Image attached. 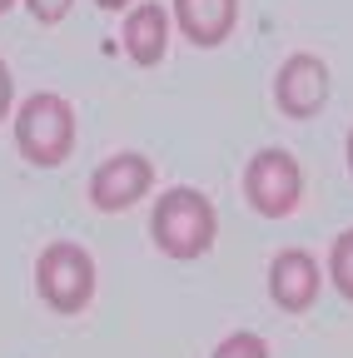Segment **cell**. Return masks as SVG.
<instances>
[{
  "label": "cell",
  "mask_w": 353,
  "mask_h": 358,
  "mask_svg": "<svg viewBox=\"0 0 353 358\" xmlns=\"http://www.w3.org/2000/svg\"><path fill=\"white\" fill-rule=\"evenodd\" d=\"M154 185V164L135 150H124V155H110L95 174H90V204L105 209V214H120L129 204H140Z\"/></svg>",
  "instance_id": "5"
},
{
  "label": "cell",
  "mask_w": 353,
  "mask_h": 358,
  "mask_svg": "<svg viewBox=\"0 0 353 358\" xmlns=\"http://www.w3.org/2000/svg\"><path fill=\"white\" fill-rule=\"evenodd\" d=\"M244 194L264 219H284L303 199V169L289 150H259L244 169Z\"/></svg>",
  "instance_id": "4"
},
{
  "label": "cell",
  "mask_w": 353,
  "mask_h": 358,
  "mask_svg": "<svg viewBox=\"0 0 353 358\" xmlns=\"http://www.w3.org/2000/svg\"><path fill=\"white\" fill-rule=\"evenodd\" d=\"M214 358H269V343H264L259 334H229L214 348Z\"/></svg>",
  "instance_id": "11"
},
{
  "label": "cell",
  "mask_w": 353,
  "mask_h": 358,
  "mask_svg": "<svg viewBox=\"0 0 353 358\" xmlns=\"http://www.w3.org/2000/svg\"><path fill=\"white\" fill-rule=\"evenodd\" d=\"M150 234H154V244L169 259H199V254H209V244L219 234V214H214L209 194L180 185V189H164L159 194L154 219H150Z\"/></svg>",
  "instance_id": "1"
},
{
  "label": "cell",
  "mask_w": 353,
  "mask_h": 358,
  "mask_svg": "<svg viewBox=\"0 0 353 358\" xmlns=\"http://www.w3.org/2000/svg\"><path fill=\"white\" fill-rule=\"evenodd\" d=\"M35 289L55 313H80L95 299V259L70 239L45 244L35 259Z\"/></svg>",
  "instance_id": "3"
},
{
  "label": "cell",
  "mask_w": 353,
  "mask_h": 358,
  "mask_svg": "<svg viewBox=\"0 0 353 358\" xmlns=\"http://www.w3.org/2000/svg\"><path fill=\"white\" fill-rule=\"evenodd\" d=\"M329 274H333V289L353 303V229H343L333 239V254H329Z\"/></svg>",
  "instance_id": "10"
},
{
  "label": "cell",
  "mask_w": 353,
  "mask_h": 358,
  "mask_svg": "<svg viewBox=\"0 0 353 358\" xmlns=\"http://www.w3.org/2000/svg\"><path fill=\"white\" fill-rule=\"evenodd\" d=\"M169 45V10L164 6H135L124 15V55L135 65H159Z\"/></svg>",
  "instance_id": "9"
},
{
  "label": "cell",
  "mask_w": 353,
  "mask_h": 358,
  "mask_svg": "<svg viewBox=\"0 0 353 358\" xmlns=\"http://www.w3.org/2000/svg\"><path fill=\"white\" fill-rule=\"evenodd\" d=\"M10 100H15V80H10V70H6V60H0V120L10 115Z\"/></svg>",
  "instance_id": "13"
},
{
  "label": "cell",
  "mask_w": 353,
  "mask_h": 358,
  "mask_svg": "<svg viewBox=\"0 0 353 358\" xmlns=\"http://www.w3.org/2000/svg\"><path fill=\"white\" fill-rule=\"evenodd\" d=\"M10 6H15V0H0V15H6V10H10Z\"/></svg>",
  "instance_id": "16"
},
{
  "label": "cell",
  "mask_w": 353,
  "mask_h": 358,
  "mask_svg": "<svg viewBox=\"0 0 353 358\" xmlns=\"http://www.w3.org/2000/svg\"><path fill=\"white\" fill-rule=\"evenodd\" d=\"M25 6H30V15H35L40 25H60V20L70 15L75 0H25Z\"/></svg>",
  "instance_id": "12"
},
{
  "label": "cell",
  "mask_w": 353,
  "mask_h": 358,
  "mask_svg": "<svg viewBox=\"0 0 353 358\" xmlns=\"http://www.w3.org/2000/svg\"><path fill=\"white\" fill-rule=\"evenodd\" d=\"M348 169H353V129H348Z\"/></svg>",
  "instance_id": "15"
},
{
  "label": "cell",
  "mask_w": 353,
  "mask_h": 358,
  "mask_svg": "<svg viewBox=\"0 0 353 358\" xmlns=\"http://www.w3.org/2000/svg\"><path fill=\"white\" fill-rule=\"evenodd\" d=\"M95 6H105V10H124L129 0H95Z\"/></svg>",
  "instance_id": "14"
},
{
  "label": "cell",
  "mask_w": 353,
  "mask_h": 358,
  "mask_svg": "<svg viewBox=\"0 0 353 358\" xmlns=\"http://www.w3.org/2000/svg\"><path fill=\"white\" fill-rule=\"evenodd\" d=\"M239 20V0H174V25L189 35V45H219L229 40Z\"/></svg>",
  "instance_id": "8"
},
{
  "label": "cell",
  "mask_w": 353,
  "mask_h": 358,
  "mask_svg": "<svg viewBox=\"0 0 353 358\" xmlns=\"http://www.w3.org/2000/svg\"><path fill=\"white\" fill-rule=\"evenodd\" d=\"M269 294L289 313L314 308V299H319V264H314V254L308 249H284L269 264Z\"/></svg>",
  "instance_id": "7"
},
{
  "label": "cell",
  "mask_w": 353,
  "mask_h": 358,
  "mask_svg": "<svg viewBox=\"0 0 353 358\" xmlns=\"http://www.w3.org/2000/svg\"><path fill=\"white\" fill-rule=\"evenodd\" d=\"M15 150L40 169L65 164L70 150H75V110H70V100L50 95V90L30 95L15 110Z\"/></svg>",
  "instance_id": "2"
},
{
  "label": "cell",
  "mask_w": 353,
  "mask_h": 358,
  "mask_svg": "<svg viewBox=\"0 0 353 358\" xmlns=\"http://www.w3.org/2000/svg\"><path fill=\"white\" fill-rule=\"evenodd\" d=\"M274 100L289 120L319 115L324 100H329V65L319 55H289L274 75Z\"/></svg>",
  "instance_id": "6"
}]
</instances>
